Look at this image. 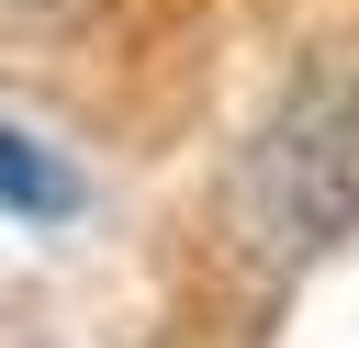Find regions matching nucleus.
<instances>
[{
	"mask_svg": "<svg viewBox=\"0 0 359 348\" xmlns=\"http://www.w3.org/2000/svg\"><path fill=\"white\" fill-rule=\"evenodd\" d=\"M247 236L269 247V258H303V247H337L348 225H359V79L348 67H325V79H303L280 112H269V135L247 146Z\"/></svg>",
	"mask_w": 359,
	"mask_h": 348,
	"instance_id": "1",
	"label": "nucleus"
},
{
	"mask_svg": "<svg viewBox=\"0 0 359 348\" xmlns=\"http://www.w3.org/2000/svg\"><path fill=\"white\" fill-rule=\"evenodd\" d=\"M0 202L45 225V213H67V202H79V180H67V168H56V157H45L22 123H0Z\"/></svg>",
	"mask_w": 359,
	"mask_h": 348,
	"instance_id": "2",
	"label": "nucleus"
}]
</instances>
